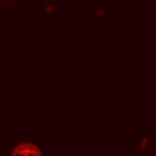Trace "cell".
I'll list each match as a JSON object with an SVG mask.
<instances>
[{"instance_id":"cell-1","label":"cell","mask_w":156,"mask_h":156,"mask_svg":"<svg viewBox=\"0 0 156 156\" xmlns=\"http://www.w3.org/2000/svg\"><path fill=\"white\" fill-rule=\"evenodd\" d=\"M11 156H42V152L33 143H20L19 147H15Z\"/></svg>"}]
</instances>
